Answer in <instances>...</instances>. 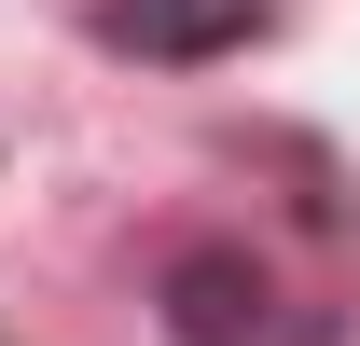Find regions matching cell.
<instances>
[{"label": "cell", "instance_id": "1", "mask_svg": "<svg viewBox=\"0 0 360 346\" xmlns=\"http://www.w3.org/2000/svg\"><path fill=\"white\" fill-rule=\"evenodd\" d=\"M264 28V0H97V42L111 56H222V42H250Z\"/></svg>", "mask_w": 360, "mask_h": 346}]
</instances>
